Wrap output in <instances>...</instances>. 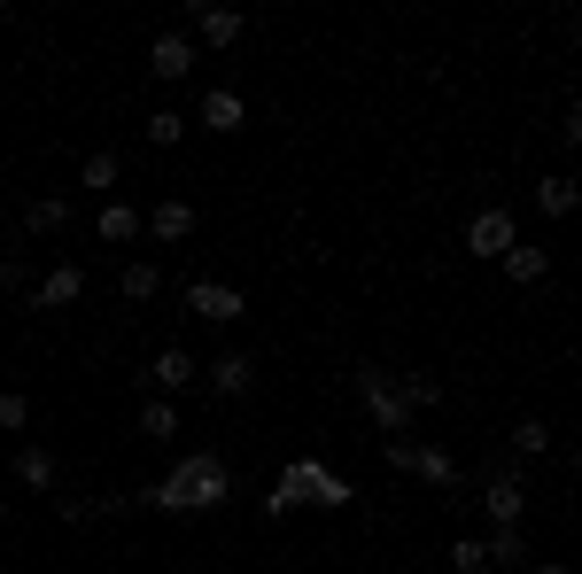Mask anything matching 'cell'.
Instances as JSON below:
<instances>
[{
	"label": "cell",
	"instance_id": "obj_5",
	"mask_svg": "<svg viewBox=\"0 0 582 574\" xmlns=\"http://www.w3.org/2000/svg\"><path fill=\"white\" fill-rule=\"evenodd\" d=\"M187 311H195V318H210V326H233V318H248L241 288H225V280H195V288H187Z\"/></svg>",
	"mask_w": 582,
	"mask_h": 574
},
{
	"label": "cell",
	"instance_id": "obj_19",
	"mask_svg": "<svg viewBox=\"0 0 582 574\" xmlns=\"http://www.w3.org/2000/svg\"><path fill=\"white\" fill-rule=\"evenodd\" d=\"M117 288H125V303H148V295H155V288H163V272H155V265H148V257H132V265H125V272H117Z\"/></svg>",
	"mask_w": 582,
	"mask_h": 574
},
{
	"label": "cell",
	"instance_id": "obj_8",
	"mask_svg": "<svg viewBox=\"0 0 582 574\" xmlns=\"http://www.w3.org/2000/svg\"><path fill=\"white\" fill-rule=\"evenodd\" d=\"M148 70L163 78V86H172V78H187V70H195V39H179V32H163V39L148 47Z\"/></svg>",
	"mask_w": 582,
	"mask_h": 574
},
{
	"label": "cell",
	"instance_id": "obj_7",
	"mask_svg": "<svg viewBox=\"0 0 582 574\" xmlns=\"http://www.w3.org/2000/svg\"><path fill=\"white\" fill-rule=\"evenodd\" d=\"M78 295H86V272H78V265H55V272L39 280V295H32V311H70Z\"/></svg>",
	"mask_w": 582,
	"mask_h": 574
},
{
	"label": "cell",
	"instance_id": "obj_17",
	"mask_svg": "<svg viewBox=\"0 0 582 574\" xmlns=\"http://www.w3.org/2000/svg\"><path fill=\"white\" fill-rule=\"evenodd\" d=\"M396 396H404V412H428V403H443V380L435 373H404Z\"/></svg>",
	"mask_w": 582,
	"mask_h": 574
},
{
	"label": "cell",
	"instance_id": "obj_12",
	"mask_svg": "<svg viewBox=\"0 0 582 574\" xmlns=\"http://www.w3.org/2000/svg\"><path fill=\"white\" fill-rule=\"evenodd\" d=\"M241 117H248V109H241L233 86H210V94H202V125H210V132H241Z\"/></svg>",
	"mask_w": 582,
	"mask_h": 574
},
{
	"label": "cell",
	"instance_id": "obj_24",
	"mask_svg": "<svg viewBox=\"0 0 582 574\" xmlns=\"http://www.w3.org/2000/svg\"><path fill=\"white\" fill-rule=\"evenodd\" d=\"M140 132H148L155 148H172V140H187V117H179V109H155V117H148Z\"/></svg>",
	"mask_w": 582,
	"mask_h": 574
},
{
	"label": "cell",
	"instance_id": "obj_16",
	"mask_svg": "<svg viewBox=\"0 0 582 574\" xmlns=\"http://www.w3.org/2000/svg\"><path fill=\"white\" fill-rule=\"evenodd\" d=\"M140 435H155V443L179 435V403H172V396H148V403H140Z\"/></svg>",
	"mask_w": 582,
	"mask_h": 574
},
{
	"label": "cell",
	"instance_id": "obj_20",
	"mask_svg": "<svg viewBox=\"0 0 582 574\" xmlns=\"http://www.w3.org/2000/svg\"><path fill=\"white\" fill-rule=\"evenodd\" d=\"M16 481H24V489H55V458H47L39 443H24V450H16Z\"/></svg>",
	"mask_w": 582,
	"mask_h": 574
},
{
	"label": "cell",
	"instance_id": "obj_27",
	"mask_svg": "<svg viewBox=\"0 0 582 574\" xmlns=\"http://www.w3.org/2000/svg\"><path fill=\"white\" fill-rule=\"evenodd\" d=\"M451 566H458V574H489V551H481V536H458V543H451Z\"/></svg>",
	"mask_w": 582,
	"mask_h": 574
},
{
	"label": "cell",
	"instance_id": "obj_14",
	"mask_svg": "<svg viewBox=\"0 0 582 574\" xmlns=\"http://www.w3.org/2000/svg\"><path fill=\"white\" fill-rule=\"evenodd\" d=\"M411 473H420L428 489H458V458L451 450H411Z\"/></svg>",
	"mask_w": 582,
	"mask_h": 574
},
{
	"label": "cell",
	"instance_id": "obj_9",
	"mask_svg": "<svg viewBox=\"0 0 582 574\" xmlns=\"http://www.w3.org/2000/svg\"><path fill=\"white\" fill-rule=\"evenodd\" d=\"M140 225H148L155 241H187V233H195V202H179V195H163V202H155V210H148Z\"/></svg>",
	"mask_w": 582,
	"mask_h": 574
},
{
	"label": "cell",
	"instance_id": "obj_3",
	"mask_svg": "<svg viewBox=\"0 0 582 574\" xmlns=\"http://www.w3.org/2000/svg\"><path fill=\"white\" fill-rule=\"evenodd\" d=\"M481 505H489V520H497V528H521V520H528V481H521L513 466H497V473H489V489H481Z\"/></svg>",
	"mask_w": 582,
	"mask_h": 574
},
{
	"label": "cell",
	"instance_id": "obj_25",
	"mask_svg": "<svg viewBox=\"0 0 582 574\" xmlns=\"http://www.w3.org/2000/svg\"><path fill=\"white\" fill-rule=\"evenodd\" d=\"M481 551H489V566H513V559H528V543H521V528H497V536H489Z\"/></svg>",
	"mask_w": 582,
	"mask_h": 574
},
{
	"label": "cell",
	"instance_id": "obj_11",
	"mask_svg": "<svg viewBox=\"0 0 582 574\" xmlns=\"http://www.w3.org/2000/svg\"><path fill=\"white\" fill-rule=\"evenodd\" d=\"M497 265H505V280H513V288H536V280L551 272V249H528V241H513V249L497 257Z\"/></svg>",
	"mask_w": 582,
	"mask_h": 574
},
{
	"label": "cell",
	"instance_id": "obj_22",
	"mask_svg": "<svg viewBox=\"0 0 582 574\" xmlns=\"http://www.w3.org/2000/svg\"><path fill=\"white\" fill-rule=\"evenodd\" d=\"M24 225H32V233H62V225H70V202H62V195H39V202L24 210Z\"/></svg>",
	"mask_w": 582,
	"mask_h": 574
},
{
	"label": "cell",
	"instance_id": "obj_18",
	"mask_svg": "<svg viewBox=\"0 0 582 574\" xmlns=\"http://www.w3.org/2000/svg\"><path fill=\"white\" fill-rule=\"evenodd\" d=\"M574 202H582V195H574V179H567V172L536 187V210H544V218H574Z\"/></svg>",
	"mask_w": 582,
	"mask_h": 574
},
{
	"label": "cell",
	"instance_id": "obj_1",
	"mask_svg": "<svg viewBox=\"0 0 582 574\" xmlns=\"http://www.w3.org/2000/svg\"><path fill=\"white\" fill-rule=\"evenodd\" d=\"M140 497H148L155 513H210V505L233 497V466H225L218 450H187L155 489H140Z\"/></svg>",
	"mask_w": 582,
	"mask_h": 574
},
{
	"label": "cell",
	"instance_id": "obj_6",
	"mask_svg": "<svg viewBox=\"0 0 582 574\" xmlns=\"http://www.w3.org/2000/svg\"><path fill=\"white\" fill-rule=\"evenodd\" d=\"M311 481H318V458H288V473L272 481V497H265V513H272V520H288L295 505H311Z\"/></svg>",
	"mask_w": 582,
	"mask_h": 574
},
{
	"label": "cell",
	"instance_id": "obj_26",
	"mask_svg": "<svg viewBox=\"0 0 582 574\" xmlns=\"http://www.w3.org/2000/svg\"><path fill=\"white\" fill-rule=\"evenodd\" d=\"M513 450H521V458H544V450H551V427H544V420H521V427H513Z\"/></svg>",
	"mask_w": 582,
	"mask_h": 574
},
{
	"label": "cell",
	"instance_id": "obj_31",
	"mask_svg": "<svg viewBox=\"0 0 582 574\" xmlns=\"http://www.w3.org/2000/svg\"><path fill=\"white\" fill-rule=\"evenodd\" d=\"M528 574H567V566H559V559H536V566H528Z\"/></svg>",
	"mask_w": 582,
	"mask_h": 574
},
{
	"label": "cell",
	"instance_id": "obj_2",
	"mask_svg": "<svg viewBox=\"0 0 582 574\" xmlns=\"http://www.w3.org/2000/svg\"><path fill=\"white\" fill-rule=\"evenodd\" d=\"M358 396H365V412H373V427H381V435H404V427H411L404 396H396V373H381V365H358Z\"/></svg>",
	"mask_w": 582,
	"mask_h": 574
},
{
	"label": "cell",
	"instance_id": "obj_21",
	"mask_svg": "<svg viewBox=\"0 0 582 574\" xmlns=\"http://www.w3.org/2000/svg\"><path fill=\"white\" fill-rule=\"evenodd\" d=\"M78 187H94V195H109V187H117V155H109V148H94L86 163H78Z\"/></svg>",
	"mask_w": 582,
	"mask_h": 574
},
{
	"label": "cell",
	"instance_id": "obj_23",
	"mask_svg": "<svg viewBox=\"0 0 582 574\" xmlns=\"http://www.w3.org/2000/svg\"><path fill=\"white\" fill-rule=\"evenodd\" d=\"M140 233V210L132 202H102V241H132Z\"/></svg>",
	"mask_w": 582,
	"mask_h": 574
},
{
	"label": "cell",
	"instance_id": "obj_29",
	"mask_svg": "<svg viewBox=\"0 0 582 574\" xmlns=\"http://www.w3.org/2000/svg\"><path fill=\"white\" fill-rule=\"evenodd\" d=\"M0 427H9V435H24V427H32V403H24L16 388H9V396H0Z\"/></svg>",
	"mask_w": 582,
	"mask_h": 574
},
{
	"label": "cell",
	"instance_id": "obj_28",
	"mask_svg": "<svg viewBox=\"0 0 582 574\" xmlns=\"http://www.w3.org/2000/svg\"><path fill=\"white\" fill-rule=\"evenodd\" d=\"M311 505H350V481L318 466V481H311Z\"/></svg>",
	"mask_w": 582,
	"mask_h": 574
},
{
	"label": "cell",
	"instance_id": "obj_15",
	"mask_svg": "<svg viewBox=\"0 0 582 574\" xmlns=\"http://www.w3.org/2000/svg\"><path fill=\"white\" fill-rule=\"evenodd\" d=\"M195 32H202L210 47H233L248 24H241V9H202V16H195Z\"/></svg>",
	"mask_w": 582,
	"mask_h": 574
},
{
	"label": "cell",
	"instance_id": "obj_10",
	"mask_svg": "<svg viewBox=\"0 0 582 574\" xmlns=\"http://www.w3.org/2000/svg\"><path fill=\"white\" fill-rule=\"evenodd\" d=\"M148 380H155L163 396H179V388L195 380V358H187L179 342H163V350H155V365H148Z\"/></svg>",
	"mask_w": 582,
	"mask_h": 574
},
{
	"label": "cell",
	"instance_id": "obj_4",
	"mask_svg": "<svg viewBox=\"0 0 582 574\" xmlns=\"http://www.w3.org/2000/svg\"><path fill=\"white\" fill-rule=\"evenodd\" d=\"M513 241H521L513 210H497V202H489V210H474V218H466V249H474V257H505Z\"/></svg>",
	"mask_w": 582,
	"mask_h": 574
},
{
	"label": "cell",
	"instance_id": "obj_13",
	"mask_svg": "<svg viewBox=\"0 0 582 574\" xmlns=\"http://www.w3.org/2000/svg\"><path fill=\"white\" fill-rule=\"evenodd\" d=\"M248 373H257V365H248L241 350H225V358L210 365V388H218V403H225V396H248Z\"/></svg>",
	"mask_w": 582,
	"mask_h": 574
},
{
	"label": "cell",
	"instance_id": "obj_30",
	"mask_svg": "<svg viewBox=\"0 0 582 574\" xmlns=\"http://www.w3.org/2000/svg\"><path fill=\"white\" fill-rule=\"evenodd\" d=\"M411 450H420V443H404V435H388V450H381V458H388L396 473H411Z\"/></svg>",
	"mask_w": 582,
	"mask_h": 574
}]
</instances>
